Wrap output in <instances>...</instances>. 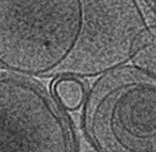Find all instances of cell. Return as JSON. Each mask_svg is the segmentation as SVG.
<instances>
[{
	"label": "cell",
	"mask_w": 156,
	"mask_h": 152,
	"mask_svg": "<svg viewBox=\"0 0 156 152\" xmlns=\"http://www.w3.org/2000/svg\"><path fill=\"white\" fill-rule=\"evenodd\" d=\"M149 27L136 0H0V67L28 78L99 77Z\"/></svg>",
	"instance_id": "6da1fadb"
},
{
	"label": "cell",
	"mask_w": 156,
	"mask_h": 152,
	"mask_svg": "<svg viewBox=\"0 0 156 152\" xmlns=\"http://www.w3.org/2000/svg\"><path fill=\"white\" fill-rule=\"evenodd\" d=\"M81 126L98 152H156V76L135 65L102 74L87 91Z\"/></svg>",
	"instance_id": "7a4b0ae2"
},
{
	"label": "cell",
	"mask_w": 156,
	"mask_h": 152,
	"mask_svg": "<svg viewBox=\"0 0 156 152\" xmlns=\"http://www.w3.org/2000/svg\"><path fill=\"white\" fill-rule=\"evenodd\" d=\"M0 152H78L66 111L32 78L0 73Z\"/></svg>",
	"instance_id": "3957f363"
},
{
	"label": "cell",
	"mask_w": 156,
	"mask_h": 152,
	"mask_svg": "<svg viewBox=\"0 0 156 152\" xmlns=\"http://www.w3.org/2000/svg\"><path fill=\"white\" fill-rule=\"evenodd\" d=\"M51 93L65 111H76L82 106L86 91L81 79L59 77L52 81Z\"/></svg>",
	"instance_id": "277c9868"
},
{
	"label": "cell",
	"mask_w": 156,
	"mask_h": 152,
	"mask_svg": "<svg viewBox=\"0 0 156 152\" xmlns=\"http://www.w3.org/2000/svg\"><path fill=\"white\" fill-rule=\"evenodd\" d=\"M132 61L135 66L156 76V26L149 27Z\"/></svg>",
	"instance_id": "5b68a950"
},
{
	"label": "cell",
	"mask_w": 156,
	"mask_h": 152,
	"mask_svg": "<svg viewBox=\"0 0 156 152\" xmlns=\"http://www.w3.org/2000/svg\"><path fill=\"white\" fill-rule=\"evenodd\" d=\"M143 1L156 15V0H143Z\"/></svg>",
	"instance_id": "8992f818"
},
{
	"label": "cell",
	"mask_w": 156,
	"mask_h": 152,
	"mask_svg": "<svg viewBox=\"0 0 156 152\" xmlns=\"http://www.w3.org/2000/svg\"><path fill=\"white\" fill-rule=\"evenodd\" d=\"M82 152H98L97 150H95L94 148L93 149H87V150H84V151H82Z\"/></svg>",
	"instance_id": "52a82bcc"
}]
</instances>
